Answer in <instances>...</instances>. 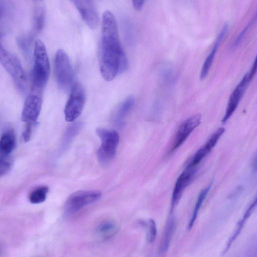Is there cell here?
Instances as JSON below:
<instances>
[{"label":"cell","instance_id":"6da1fadb","mask_svg":"<svg viewBox=\"0 0 257 257\" xmlns=\"http://www.w3.org/2000/svg\"><path fill=\"white\" fill-rule=\"evenodd\" d=\"M101 28L100 71L103 78L109 81L126 69L127 60L119 42L116 20L111 12L103 14Z\"/></svg>","mask_w":257,"mask_h":257},{"label":"cell","instance_id":"7a4b0ae2","mask_svg":"<svg viewBox=\"0 0 257 257\" xmlns=\"http://www.w3.org/2000/svg\"><path fill=\"white\" fill-rule=\"evenodd\" d=\"M34 57L33 92L40 93L48 80L50 65L45 44L40 39L36 40L34 42Z\"/></svg>","mask_w":257,"mask_h":257},{"label":"cell","instance_id":"3957f363","mask_svg":"<svg viewBox=\"0 0 257 257\" xmlns=\"http://www.w3.org/2000/svg\"><path fill=\"white\" fill-rule=\"evenodd\" d=\"M96 133L101 140L100 146L97 152L98 159L101 164H107L115 155L119 135L115 130L103 127L97 128Z\"/></svg>","mask_w":257,"mask_h":257},{"label":"cell","instance_id":"277c9868","mask_svg":"<svg viewBox=\"0 0 257 257\" xmlns=\"http://www.w3.org/2000/svg\"><path fill=\"white\" fill-rule=\"evenodd\" d=\"M0 32V63L12 76L20 89H25L26 77L19 59L3 45Z\"/></svg>","mask_w":257,"mask_h":257},{"label":"cell","instance_id":"5b68a950","mask_svg":"<svg viewBox=\"0 0 257 257\" xmlns=\"http://www.w3.org/2000/svg\"><path fill=\"white\" fill-rule=\"evenodd\" d=\"M54 66L58 85L63 90L68 89L72 84L74 73L69 58L63 50L56 52Z\"/></svg>","mask_w":257,"mask_h":257},{"label":"cell","instance_id":"8992f818","mask_svg":"<svg viewBox=\"0 0 257 257\" xmlns=\"http://www.w3.org/2000/svg\"><path fill=\"white\" fill-rule=\"evenodd\" d=\"M86 99L85 89L81 84L77 82L71 87L69 98L64 108L65 119L72 122L81 113Z\"/></svg>","mask_w":257,"mask_h":257},{"label":"cell","instance_id":"52a82bcc","mask_svg":"<svg viewBox=\"0 0 257 257\" xmlns=\"http://www.w3.org/2000/svg\"><path fill=\"white\" fill-rule=\"evenodd\" d=\"M101 193L98 191L81 190L74 192L67 198L65 205V213L72 214L84 206L98 200Z\"/></svg>","mask_w":257,"mask_h":257},{"label":"cell","instance_id":"ba28073f","mask_svg":"<svg viewBox=\"0 0 257 257\" xmlns=\"http://www.w3.org/2000/svg\"><path fill=\"white\" fill-rule=\"evenodd\" d=\"M201 115L196 114L188 118L181 123L178 128L173 144L170 151L172 153L186 141L191 133L200 124Z\"/></svg>","mask_w":257,"mask_h":257},{"label":"cell","instance_id":"9c48e42d","mask_svg":"<svg viewBox=\"0 0 257 257\" xmlns=\"http://www.w3.org/2000/svg\"><path fill=\"white\" fill-rule=\"evenodd\" d=\"M40 94L33 92L27 97L22 113L23 121L33 123L38 118L42 104Z\"/></svg>","mask_w":257,"mask_h":257},{"label":"cell","instance_id":"30bf717a","mask_svg":"<svg viewBox=\"0 0 257 257\" xmlns=\"http://www.w3.org/2000/svg\"><path fill=\"white\" fill-rule=\"evenodd\" d=\"M87 25L92 29L99 24L97 12L92 0H71Z\"/></svg>","mask_w":257,"mask_h":257},{"label":"cell","instance_id":"8fae6325","mask_svg":"<svg viewBox=\"0 0 257 257\" xmlns=\"http://www.w3.org/2000/svg\"><path fill=\"white\" fill-rule=\"evenodd\" d=\"M248 83L247 73H246L229 96L226 111L221 120L222 122H226L232 115L237 107L243 94L245 91L246 86Z\"/></svg>","mask_w":257,"mask_h":257},{"label":"cell","instance_id":"7c38bea8","mask_svg":"<svg viewBox=\"0 0 257 257\" xmlns=\"http://www.w3.org/2000/svg\"><path fill=\"white\" fill-rule=\"evenodd\" d=\"M194 169L187 166L178 178L173 192L171 210L178 202L183 191L191 181L194 174Z\"/></svg>","mask_w":257,"mask_h":257},{"label":"cell","instance_id":"4fadbf2b","mask_svg":"<svg viewBox=\"0 0 257 257\" xmlns=\"http://www.w3.org/2000/svg\"><path fill=\"white\" fill-rule=\"evenodd\" d=\"M228 29V25L227 23L224 24L223 26L221 31L220 32L219 35H218L217 38H216L215 42L214 44L213 47L207 56L206 59L205 60L202 68L200 74V79H203L207 76L208 73L210 70V69L211 67L212 63L213 62L216 53L217 51V49L220 45V43L222 41L223 38L225 36L226 33H227Z\"/></svg>","mask_w":257,"mask_h":257},{"label":"cell","instance_id":"5bb4252c","mask_svg":"<svg viewBox=\"0 0 257 257\" xmlns=\"http://www.w3.org/2000/svg\"><path fill=\"white\" fill-rule=\"evenodd\" d=\"M16 146V137L14 131L9 129L5 131L0 139V153L8 156Z\"/></svg>","mask_w":257,"mask_h":257},{"label":"cell","instance_id":"9a60e30c","mask_svg":"<svg viewBox=\"0 0 257 257\" xmlns=\"http://www.w3.org/2000/svg\"><path fill=\"white\" fill-rule=\"evenodd\" d=\"M215 146L214 142L212 140L208 139L206 143L196 152L187 167L195 168L202 159L210 152Z\"/></svg>","mask_w":257,"mask_h":257},{"label":"cell","instance_id":"2e32d148","mask_svg":"<svg viewBox=\"0 0 257 257\" xmlns=\"http://www.w3.org/2000/svg\"><path fill=\"white\" fill-rule=\"evenodd\" d=\"M175 227V220L174 217L170 218L166 225L159 251L160 253L166 252L169 247L170 241Z\"/></svg>","mask_w":257,"mask_h":257},{"label":"cell","instance_id":"e0dca14e","mask_svg":"<svg viewBox=\"0 0 257 257\" xmlns=\"http://www.w3.org/2000/svg\"><path fill=\"white\" fill-rule=\"evenodd\" d=\"M134 102V96L130 95L120 104L115 116V121L118 124H121L123 119L133 107Z\"/></svg>","mask_w":257,"mask_h":257},{"label":"cell","instance_id":"ac0fdd59","mask_svg":"<svg viewBox=\"0 0 257 257\" xmlns=\"http://www.w3.org/2000/svg\"><path fill=\"white\" fill-rule=\"evenodd\" d=\"M45 23V12L39 8L35 11L33 15L32 30L30 33L33 37L40 33L43 29Z\"/></svg>","mask_w":257,"mask_h":257},{"label":"cell","instance_id":"d6986e66","mask_svg":"<svg viewBox=\"0 0 257 257\" xmlns=\"http://www.w3.org/2000/svg\"><path fill=\"white\" fill-rule=\"evenodd\" d=\"M117 231V226L115 222L106 220L102 222L98 227L97 232L104 238L113 236Z\"/></svg>","mask_w":257,"mask_h":257},{"label":"cell","instance_id":"ffe728a7","mask_svg":"<svg viewBox=\"0 0 257 257\" xmlns=\"http://www.w3.org/2000/svg\"><path fill=\"white\" fill-rule=\"evenodd\" d=\"M256 203V198L254 199V200L252 202V203L250 205L249 207L247 209L246 211L245 212V214H244L243 218L239 221L238 223L237 228H236V230L234 231L233 235L230 237V239L229 240L227 245L226 247L225 248V249L224 250L225 252H226L229 248L230 246L231 245V243L233 241L236 239V238L239 235L243 226L244 224V223L246 221V220L247 219V218L249 217L250 215L251 212L254 210Z\"/></svg>","mask_w":257,"mask_h":257},{"label":"cell","instance_id":"44dd1931","mask_svg":"<svg viewBox=\"0 0 257 257\" xmlns=\"http://www.w3.org/2000/svg\"><path fill=\"white\" fill-rule=\"evenodd\" d=\"M212 183L210 184L208 186H207L205 188L202 190V191L200 193L197 201L196 202L194 211L193 212L192 215L191 216L190 220L188 224V229H190L193 226L196 217L197 216L198 213L200 209V208L203 202V200L205 198L208 192H209L210 188L211 187Z\"/></svg>","mask_w":257,"mask_h":257},{"label":"cell","instance_id":"7402d4cb","mask_svg":"<svg viewBox=\"0 0 257 257\" xmlns=\"http://www.w3.org/2000/svg\"><path fill=\"white\" fill-rule=\"evenodd\" d=\"M48 190V188L45 186L35 189L29 195V201L32 204H39L43 202L46 199Z\"/></svg>","mask_w":257,"mask_h":257},{"label":"cell","instance_id":"603a6c76","mask_svg":"<svg viewBox=\"0 0 257 257\" xmlns=\"http://www.w3.org/2000/svg\"><path fill=\"white\" fill-rule=\"evenodd\" d=\"M12 166V162L9 155L0 153V177L8 173Z\"/></svg>","mask_w":257,"mask_h":257},{"label":"cell","instance_id":"cb8c5ba5","mask_svg":"<svg viewBox=\"0 0 257 257\" xmlns=\"http://www.w3.org/2000/svg\"><path fill=\"white\" fill-rule=\"evenodd\" d=\"M157 234L155 222L153 219H150L148 223L147 238L149 242H154Z\"/></svg>","mask_w":257,"mask_h":257},{"label":"cell","instance_id":"d4e9b609","mask_svg":"<svg viewBox=\"0 0 257 257\" xmlns=\"http://www.w3.org/2000/svg\"><path fill=\"white\" fill-rule=\"evenodd\" d=\"M256 20V16L255 15L254 18L251 20V21L246 25V26L242 30L240 34L236 37L234 43L232 45V49L235 48L239 44L242 39L243 38L245 33L247 31L248 29L250 27L252 24H253Z\"/></svg>","mask_w":257,"mask_h":257},{"label":"cell","instance_id":"484cf974","mask_svg":"<svg viewBox=\"0 0 257 257\" xmlns=\"http://www.w3.org/2000/svg\"><path fill=\"white\" fill-rule=\"evenodd\" d=\"M32 122H27L25 128L22 134V138L25 142H28L31 137L32 131Z\"/></svg>","mask_w":257,"mask_h":257},{"label":"cell","instance_id":"4316f807","mask_svg":"<svg viewBox=\"0 0 257 257\" xmlns=\"http://www.w3.org/2000/svg\"><path fill=\"white\" fill-rule=\"evenodd\" d=\"M256 59H255L249 72L247 73V78L249 83L254 76L256 70Z\"/></svg>","mask_w":257,"mask_h":257},{"label":"cell","instance_id":"83f0119b","mask_svg":"<svg viewBox=\"0 0 257 257\" xmlns=\"http://www.w3.org/2000/svg\"><path fill=\"white\" fill-rule=\"evenodd\" d=\"M146 0H132L133 7L137 11H140L145 4Z\"/></svg>","mask_w":257,"mask_h":257},{"label":"cell","instance_id":"f1b7e54d","mask_svg":"<svg viewBox=\"0 0 257 257\" xmlns=\"http://www.w3.org/2000/svg\"><path fill=\"white\" fill-rule=\"evenodd\" d=\"M3 15V11L1 9V8L0 7V20L2 19Z\"/></svg>","mask_w":257,"mask_h":257},{"label":"cell","instance_id":"f546056e","mask_svg":"<svg viewBox=\"0 0 257 257\" xmlns=\"http://www.w3.org/2000/svg\"><path fill=\"white\" fill-rule=\"evenodd\" d=\"M36 1H43V0H36Z\"/></svg>","mask_w":257,"mask_h":257}]
</instances>
